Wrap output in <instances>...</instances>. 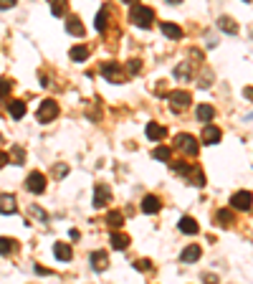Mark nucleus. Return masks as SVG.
<instances>
[{"label": "nucleus", "instance_id": "f257e3e1", "mask_svg": "<svg viewBox=\"0 0 253 284\" xmlns=\"http://www.w3.org/2000/svg\"><path fill=\"white\" fill-rule=\"evenodd\" d=\"M129 18H132V23H134V26H139V28H149L152 23H155V10H152L149 5L132 3V5H129Z\"/></svg>", "mask_w": 253, "mask_h": 284}, {"label": "nucleus", "instance_id": "f03ea898", "mask_svg": "<svg viewBox=\"0 0 253 284\" xmlns=\"http://www.w3.org/2000/svg\"><path fill=\"white\" fill-rule=\"evenodd\" d=\"M102 76L106 79L109 84H122L124 79H127V74H124V69H122V64H117V61H106V64H102Z\"/></svg>", "mask_w": 253, "mask_h": 284}, {"label": "nucleus", "instance_id": "7ed1b4c3", "mask_svg": "<svg viewBox=\"0 0 253 284\" xmlns=\"http://www.w3.org/2000/svg\"><path fill=\"white\" fill-rule=\"evenodd\" d=\"M167 101H170V109H172V112H185V109L193 104V97H190V92L175 89V92L167 94Z\"/></svg>", "mask_w": 253, "mask_h": 284}, {"label": "nucleus", "instance_id": "20e7f679", "mask_svg": "<svg viewBox=\"0 0 253 284\" xmlns=\"http://www.w3.org/2000/svg\"><path fill=\"white\" fill-rule=\"evenodd\" d=\"M175 147H178L180 152L190 155V157H195L197 152H200V145H197V140L193 137V134H188V132H182V134L175 137Z\"/></svg>", "mask_w": 253, "mask_h": 284}, {"label": "nucleus", "instance_id": "39448f33", "mask_svg": "<svg viewBox=\"0 0 253 284\" xmlns=\"http://www.w3.org/2000/svg\"><path fill=\"white\" fill-rule=\"evenodd\" d=\"M59 117V104L53 99H46V101H41V107H38V112H36V119L41 122V124H48V122H53Z\"/></svg>", "mask_w": 253, "mask_h": 284}, {"label": "nucleus", "instance_id": "423d86ee", "mask_svg": "<svg viewBox=\"0 0 253 284\" xmlns=\"http://www.w3.org/2000/svg\"><path fill=\"white\" fill-rule=\"evenodd\" d=\"M253 206V193L251 190H238L230 196V208L233 211H251Z\"/></svg>", "mask_w": 253, "mask_h": 284}, {"label": "nucleus", "instance_id": "0eeeda50", "mask_svg": "<svg viewBox=\"0 0 253 284\" xmlns=\"http://www.w3.org/2000/svg\"><path fill=\"white\" fill-rule=\"evenodd\" d=\"M26 188L33 193V196H41V193H46V175L43 173H30L28 178H26Z\"/></svg>", "mask_w": 253, "mask_h": 284}, {"label": "nucleus", "instance_id": "6e6552de", "mask_svg": "<svg viewBox=\"0 0 253 284\" xmlns=\"http://www.w3.org/2000/svg\"><path fill=\"white\" fill-rule=\"evenodd\" d=\"M109 200H112V190H109V185L99 183V185L94 188V208H102V206H106Z\"/></svg>", "mask_w": 253, "mask_h": 284}, {"label": "nucleus", "instance_id": "1a4fd4ad", "mask_svg": "<svg viewBox=\"0 0 253 284\" xmlns=\"http://www.w3.org/2000/svg\"><path fill=\"white\" fill-rule=\"evenodd\" d=\"M223 137V132L215 127V124H205L203 127V145H218Z\"/></svg>", "mask_w": 253, "mask_h": 284}, {"label": "nucleus", "instance_id": "9d476101", "mask_svg": "<svg viewBox=\"0 0 253 284\" xmlns=\"http://www.w3.org/2000/svg\"><path fill=\"white\" fill-rule=\"evenodd\" d=\"M66 31H69L71 33V36H76V38H81L84 36V23H81V18L79 16H69V18H66Z\"/></svg>", "mask_w": 253, "mask_h": 284}, {"label": "nucleus", "instance_id": "9b49d317", "mask_svg": "<svg viewBox=\"0 0 253 284\" xmlns=\"http://www.w3.org/2000/svg\"><path fill=\"white\" fill-rule=\"evenodd\" d=\"M200 254H203V249L197 246V244H190V246H185V249H182L180 259L185 261V264H193V261H197V259H200Z\"/></svg>", "mask_w": 253, "mask_h": 284}, {"label": "nucleus", "instance_id": "f8f14e48", "mask_svg": "<svg viewBox=\"0 0 253 284\" xmlns=\"http://www.w3.org/2000/svg\"><path fill=\"white\" fill-rule=\"evenodd\" d=\"M145 132H147V140H152V142H160L164 134H167V132H164V127H162V124H157V122H149Z\"/></svg>", "mask_w": 253, "mask_h": 284}, {"label": "nucleus", "instance_id": "ddd939ff", "mask_svg": "<svg viewBox=\"0 0 253 284\" xmlns=\"http://www.w3.org/2000/svg\"><path fill=\"white\" fill-rule=\"evenodd\" d=\"M15 196H10V193H3V196H0V213H15Z\"/></svg>", "mask_w": 253, "mask_h": 284}, {"label": "nucleus", "instance_id": "4468645a", "mask_svg": "<svg viewBox=\"0 0 253 284\" xmlns=\"http://www.w3.org/2000/svg\"><path fill=\"white\" fill-rule=\"evenodd\" d=\"M53 254H56V259H61V261H71V259H74L71 246H69V244H63V241L53 244Z\"/></svg>", "mask_w": 253, "mask_h": 284}, {"label": "nucleus", "instance_id": "2eb2a0df", "mask_svg": "<svg viewBox=\"0 0 253 284\" xmlns=\"http://www.w3.org/2000/svg\"><path fill=\"white\" fill-rule=\"evenodd\" d=\"M160 28H162V33L167 38H182V28L178 26V23H170V20H162L160 23Z\"/></svg>", "mask_w": 253, "mask_h": 284}, {"label": "nucleus", "instance_id": "dca6fc26", "mask_svg": "<svg viewBox=\"0 0 253 284\" xmlns=\"http://www.w3.org/2000/svg\"><path fill=\"white\" fill-rule=\"evenodd\" d=\"M178 226H180V231H182V234H190V236L200 231V229H197V221L193 218V216H182Z\"/></svg>", "mask_w": 253, "mask_h": 284}, {"label": "nucleus", "instance_id": "f3484780", "mask_svg": "<svg viewBox=\"0 0 253 284\" xmlns=\"http://www.w3.org/2000/svg\"><path fill=\"white\" fill-rule=\"evenodd\" d=\"M8 112H10V117H13V119H23L26 117V104L20 99H13L8 104Z\"/></svg>", "mask_w": 253, "mask_h": 284}, {"label": "nucleus", "instance_id": "a211bd4d", "mask_svg": "<svg viewBox=\"0 0 253 284\" xmlns=\"http://www.w3.org/2000/svg\"><path fill=\"white\" fill-rule=\"evenodd\" d=\"M213 117H215V109L210 104H200V107H197V119H200L203 124H210Z\"/></svg>", "mask_w": 253, "mask_h": 284}, {"label": "nucleus", "instance_id": "6ab92c4d", "mask_svg": "<svg viewBox=\"0 0 253 284\" xmlns=\"http://www.w3.org/2000/svg\"><path fill=\"white\" fill-rule=\"evenodd\" d=\"M91 267H94L96 271H104V269L109 267V256H106L104 251H94V254H91Z\"/></svg>", "mask_w": 253, "mask_h": 284}, {"label": "nucleus", "instance_id": "aec40b11", "mask_svg": "<svg viewBox=\"0 0 253 284\" xmlns=\"http://www.w3.org/2000/svg\"><path fill=\"white\" fill-rule=\"evenodd\" d=\"M112 246L117 249V251H124V249H129V236L114 231V234H112Z\"/></svg>", "mask_w": 253, "mask_h": 284}, {"label": "nucleus", "instance_id": "412c9836", "mask_svg": "<svg viewBox=\"0 0 253 284\" xmlns=\"http://www.w3.org/2000/svg\"><path fill=\"white\" fill-rule=\"evenodd\" d=\"M188 178H190V183L195 185V188H203L205 185V173H203V170L200 167H190V173H188Z\"/></svg>", "mask_w": 253, "mask_h": 284}, {"label": "nucleus", "instance_id": "4be33fe9", "mask_svg": "<svg viewBox=\"0 0 253 284\" xmlns=\"http://www.w3.org/2000/svg\"><path fill=\"white\" fill-rule=\"evenodd\" d=\"M160 206H162V203H160L157 196H147L145 200H142V211H145V213H157Z\"/></svg>", "mask_w": 253, "mask_h": 284}, {"label": "nucleus", "instance_id": "5701e85b", "mask_svg": "<svg viewBox=\"0 0 253 284\" xmlns=\"http://www.w3.org/2000/svg\"><path fill=\"white\" fill-rule=\"evenodd\" d=\"M218 26H221V31L230 33V36H236V33H238V26H236V20L230 18V16H221V20H218Z\"/></svg>", "mask_w": 253, "mask_h": 284}, {"label": "nucleus", "instance_id": "b1692460", "mask_svg": "<svg viewBox=\"0 0 253 284\" xmlns=\"http://www.w3.org/2000/svg\"><path fill=\"white\" fill-rule=\"evenodd\" d=\"M106 26H109V8L104 5V8L96 13V31L102 33V31H106Z\"/></svg>", "mask_w": 253, "mask_h": 284}, {"label": "nucleus", "instance_id": "393cba45", "mask_svg": "<svg viewBox=\"0 0 253 284\" xmlns=\"http://www.w3.org/2000/svg\"><path fill=\"white\" fill-rule=\"evenodd\" d=\"M190 76H193L190 64H178V66H175V79H180V82H188Z\"/></svg>", "mask_w": 253, "mask_h": 284}, {"label": "nucleus", "instance_id": "a878e982", "mask_svg": "<svg viewBox=\"0 0 253 284\" xmlns=\"http://www.w3.org/2000/svg\"><path fill=\"white\" fill-rule=\"evenodd\" d=\"M106 223H109V226H112V229L117 231V229H122V226H124V216L119 213V211H112V213L106 216Z\"/></svg>", "mask_w": 253, "mask_h": 284}, {"label": "nucleus", "instance_id": "bb28decb", "mask_svg": "<svg viewBox=\"0 0 253 284\" xmlns=\"http://www.w3.org/2000/svg\"><path fill=\"white\" fill-rule=\"evenodd\" d=\"M13 249H15V241L13 238H8V236H0V254L8 256V254H13Z\"/></svg>", "mask_w": 253, "mask_h": 284}, {"label": "nucleus", "instance_id": "cd10ccee", "mask_svg": "<svg viewBox=\"0 0 253 284\" xmlns=\"http://www.w3.org/2000/svg\"><path fill=\"white\" fill-rule=\"evenodd\" d=\"M71 59L74 61H86V59H89V49H86V46H74L71 49Z\"/></svg>", "mask_w": 253, "mask_h": 284}, {"label": "nucleus", "instance_id": "c85d7f7f", "mask_svg": "<svg viewBox=\"0 0 253 284\" xmlns=\"http://www.w3.org/2000/svg\"><path fill=\"white\" fill-rule=\"evenodd\" d=\"M215 221L218 223H225V226H233V213H230V211H218L215 213Z\"/></svg>", "mask_w": 253, "mask_h": 284}, {"label": "nucleus", "instance_id": "c756f323", "mask_svg": "<svg viewBox=\"0 0 253 284\" xmlns=\"http://www.w3.org/2000/svg\"><path fill=\"white\" fill-rule=\"evenodd\" d=\"M139 71H142V61H139V59L127 61V74H129V76H137Z\"/></svg>", "mask_w": 253, "mask_h": 284}, {"label": "nucleus", "instance_id": "7c9ffc66", "mask_svg": "<svg viewBox=\"0 0 253 284\" xmlns=\"http://www.w3.org/2000/svg\"><path fill=\"white\" fill-rule=\"evenodd\" d=\"M152 157H155V160H170V147H155Z\"/></svg>", "mask_w": 253, "mask_h": 284}, {"label": "nucleus", "instance_id": "2f4dec72", "mask_svg": "<svg viewBox=\"0 0 253 284\" xmlns=\"http://www.w3.org/2000/svg\"><path fill=\"white\" fill-rule=\"evenodd\" d=\"M51 13L56 18H61V16L69 13V5H66V3H51Z\"/></svg>", "mask_w": 253, "mask_h": 284}, {"label": "nucleus", "instance_id": "473e14b6", "mask_svg": "<svg viewBox=\"0 0 253 284\" xmlns=\"http://www.w3.org/2000/svg\"><path fill=\"white\" fill-rule=\"evenodd\" d=\"M10 89H13V82L10 79H0V99H5L10 94Z\"/></svg>", "mask_w": 253, "mask_h": 284}, {"label": "nucleus", "instance_id": "72a5a7b5", "mask_svg": "<svg viewBox=\"0 0 253 284\" xmlns=\"http://www.w3.org/2000/svg\"><path fill=\"white\" fill-rule=\"evenodd\" d=\"M10 157H13V163H18V165H20V163L26 160V150H20V147L15 145L13 150H10Z\"/></svg>", "mask_w": 253, "mask_h": 284}, {"label": "nucleus", "instance_id": "f704fd0d", "mask_svg": "<svg viewBox=\"0 0 253 284\" xmlns=\"http://www.w3.org/2000/svg\"><path fill=\"white\" fill-rule=\"evenodd\" d=\"M134 269L137 271H152V261L149 259H137L134 261Z\"/></svg>", "mask_w": 253, "mask_h": 284}, {"label": "nucleus", "instance_id": "c9c22d12", "mask_svg": "<svg viewBox=\"0 0 253 284\" xmlns=\"http://www.w3.org/2000/svg\"><path fill=\"white\" fill-rule=\"evenodd\" d=\"M53 175H56V178H66V175H69V165H56V167H53Z\"/></svg>", "mask_w": 253, "mask_h": 284}, {"label": "nucleus", "instance_id": "e433bc0d", "mask_svg": "<svg viewBox=\"0 0 253 284\" xmlns=\"http://www.w3.org/2000/svg\"><path fill=\"white\" fill-rule=\"evenodd\" d=\"M30 213H33V216H36V218H41V221H46V211H41V208H36V206H33V208H30Z\"/></svg>", "mask_w": 253, "mask_h": 284}, {"label": "nucleus", "instance_id": "4c0bfd02", "mask_svg": "<svg viewBox=\"0 0 253 284\" xmlns=\"http://www.w3.org/2000/svg\"><path fill=\"white\" fill-rule=\"evenodd\" d=\"M10 163V155L8 152H3V150H0V167H5Z\"/></svg>", "mask_w": 253, "mask_h": 284}, {"label": "nucleus", "instance_id": "58836bf2", "mask_svg": "<svg viewBox=\"0 0 253 284\" xmlns=\"http://www.w3.org/2000/svg\"><path fill=\"white\" fill-rule=\"evenodd\" d=\"M15 5V0H0V10H8V8H13Z\"/></svg>", "mask_w": 253, "mask_h": 284}, {"label": "nucleus", "instance_id": "ea45409f", "mask_svg": "<svg viewBox=\"0 0 253 284\" xmlns=\"http://www.w3.org/2000/svg\"><path fill=\"white\" fill-rule=\"evenodd\" d=\"M203 282H205V284H218V277H215V274H205Z\"/></svg>", "mask_w": 253, "mask_h": 284}, {"label": "nucleus", "instance_id": "a19ab883", "mask_svg": "<svg viewBox=\"0 0 253 284\" xmlns=\"http://www.w3.org/2000/svg\"><path fill=\"white\" fill-rule=\"evenodd\" d=\"M243 94H246V97H248V99L253 101V89H243Z\"/></svg>", "mask_w": 253, "mask_h": 284}]
</instances>
